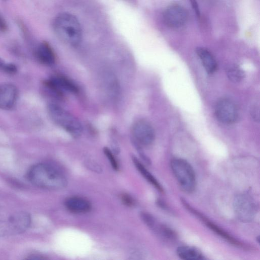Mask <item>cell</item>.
Returning <instances> with one entry per match:
<instances>
[{"label": "cell", "mask_w": 260, "mask_h": 260, "mask_svg": "<svg viewBox=\"0 0 260 260\" xmlns=\"http://www.w3.org/2000/svg\"><path fill=\"white\" fill-rule=\"evenodd\" d=\"M27 176L32 184L45 189H60L68 184L63 172L57 166L48 163L34 165L28 170Z\"/></svg>", "instance_id": "1"}, {"label": "cell", "mask_w": 260, "mask_h": 260, "mask_svg": "<svg viewBox=\"0 0 260 260\" xmlns=\"http://www.w3.org/2000/svg\"><path fill=\"white\" fill-rule=\"evenodd\" d=\"M64 205L69 211L76 213H86L91 209V204L88 200L78 197L68 198Z\"/></svg>", "instance_id": "14"}, {"label": "cell", "mask_w": 260, "mask_h": 260, "mask_svg": "<svg viewBox=\"0 0 260 260\" xmlns=\"http://www.w3.org/2000/svg\"><path fill=\"white\" fill-rule=\"evenodd\" d=\"M141 215L147 225L161 238L171 241L176 239L177 235L172 229L159 223L151 215L143 212Z\"/></svg>", "instance_id": "12"}, {"label": "cell", "mask_w": 260, "mask_h": 260, "mask_svg": "<svg viewBox=\"0 0 260 260\" xmlns=\"http://www.w3.org/2000/svg\"><path fill=\"white\" fill-rule=\"evenodd\" d=\"M192 7L198 15H200V11L199 10L198 6L196 0H190Z\"/></svg>", "instance_id": "24"}, {"label": "cell", "mask_w": 260, "mask_h": 260, "mask_svg": "<svg viewBox=\"0 0 260 260\" xmlns=\"http://www.w3.org/2000/svg\"><path fill=\"white\" fill-rule=\"evenodd\" d=\"M134 142L140 146H149L154 141L155 133L151 124L145 120H139L132 128Z\"/></svg>", "instance_id": "6"}, {"label": "cell", "mask_w": 260, "mask_h": 260, "mask_svg": "<svg viewBox=\"0 0 260 260\" xmlns=\"http://www.w3.org/2000/svg\"><path fill=\"white\" fill-rule=\"evenodd\" d=\"M216 118L220 122L226 124L235 122L238 117V110L235 103L228 98L219 100L215 108Z\"/></svg>", "instance_id": "7"}, {"label": "cell", "mask_w": 260, "mask_h": 260, "mask_svg": "<svg viewBox=\"0 0 260 260\" xmlns=\"http://www.w3.org/2000/svg\"><path fill=\"white\" fill-rule=\"evenodd\" d=\"M31 223L30 215L20 211L13 214L7 220L0 222V236H8L24 232Z\"/></svg>", "instance_id": "5"}, {"label": "cell", "mask_w": 260, "mask_h": 260, "mask_svg": "<svg viewBox=\"0 0 260 260\" xmlns=\"http://www.w3.org/2000/svg\"><path fill=\"white\" fill-rule=\"evenodd\" d=\"M196 52L208 73L212 74L216 71L217 68V62L214 56L208 50L198 47L196 49Z\"/></svg>", "instance_id": "16"}, {"label": "cell", "mask_w": 260, "mask_h": 260, "mask_svg": "<svg viewBox=\"0 0 260 260\" xmlns=\"http://www.w3.org/2000/svg\"><path fill=\"white\" fill-rule=\"evenodd\" d=\"M104 152L109 159L113 169L116 171L118 170L119 169L118 162L111 151L108 148L105 147Z\"/></svg>", "instance_id": "20"}, {"label": "cell", "mask_w": 260, "mask_h": 260, "mask_svg": "<svg viewBox=\"0 0 260 260\" xmlns=\"http://www.w3.org/2000/svg\"><path fill=\"white\" fill-rule=\"evenodd\" d=\"M235 212L243 221L251 220L254 216L256 207L252 199L247 194L237 196L234 202Z\"/></svg>", "instance_id": "8"}, {"label": "cell", "mask_w": 260, "mask_h": 260, "mask_svg": "<svg viewBox=\"0 0 260 260\" xmlns=\"http://www.w3.org/2000/svg\"><path fill=\"white\" fill-rule=\"evenodd\" d=\"M170 166L180 188L186 193L192 192L197 182L194 171L189 163L182 158H174Z\"/></svg>", "instance_id": "3"}, {"label": "cell", "mask_w": 260, "mask_h": 260, "mask_svg": "<svg viewBox=\"0 0 260 260\" xmlns=\"http://www.w3.org/2000/svg\"><path fill=\"white\" fill-rule=\"evenodd\" d=\"M178 257L185 260H199L204 259L202 252L197 248L188 246L178 247L176 250Z\"/></svg>", "instance_id": "17"}, {"label": "cell", "mask_w": 260, "mask_h": 260, "mask_svg": "<svg viewBox=\"0 0 260 260\" xmlns=\"http://www.w3.org/2000/svg\"><path fill=\"white\" fill-rule=\"evenodd\" d=\"M18 90L15 85L10 83H0V109L9 110L17 102Z\"/></svg>", "instance_id": "11"}, {"label": "cell", "mask_w": 260, "mask_h": 260, "mask_svg": "<svg viewBox=\"0 0 260 260\" xmlns=\"http://www.w3.org/2000/svg\"><path fill=\"white\" fill-rule=\"evenodd\" d=\"M188 14L186 10L178 5H173L168 7L163 15L165 24L173 28L180 27L186 22Z\"/></svg>", "instance_id": "9"}, {"label": "cell", "mask_w": 260, "mask_h": 260, "mask_svg": "<svg viewBox=\"0 0 260 260\" xmlns=\"http://www.w3.org/2000/svg\"><path fill=\"white\" fill-rule=\"evenodd\" d=\"M6 62L2 58L0 57V70L4 72L7 65Z\"/></svg>", "instance_id": "25"}, {"label": "cell", "mask_w": 260, "mask_h": 260, "mask_svg": "<svg viewBox=\"0 0 260 260\" xmlns=\"http://www.w3.org/2000/svg\"><path fill=\"white\" fill-rule=\"evenodd\" d=\"M121 200L123 204L127 206H132L135 204L134 199L127 194H123Z\"/></svg>", "instance_id": "21"}, {"label": "cell", "mask_w": 260, "mask_h": 260, "mask_svg": "<svg viewBox=\"0 0 260 260\" xmlns=\"http://www.w3.org/2000/svg\"><path fill=\"white\" fill-rule=\"evenodd\" d=\"M45 86L49 90L58 95H61L63 91L72 93L78 92L77 86L70 80L61 75H55L45 81Z\"/></svg>", "instance_id": "10"}, {"label": "cell", "mask_w": 260, "mask_h": 260, "mask_svg": "<svg viewBox=\"0 0 260 260\" xmlns=\"http://www.w3.org/2000/svg\"><path fill=\"white\" fill-rule=\"evenodd\" d=\"M251 116L255 121L259 120V107L256 105L252 106L250 110Z\"/></svg>", "instance_id": "22"}, {"label": "cell", "mask_w": 260, "mask_h": 260, "mask_svg": "<svg viewBox=\"0 0 260 260\" xmlns=\"http://www.w3.org/2000/svg\"><path fill=\"white\" fill-rule=\"evenodd\" d=\"M134 165L138 171L157 190L163 193L164 189L156 179L147 170L143 165L134 156H132Z\"/></svg>", "instance_id": "18"}, {"label": "cell", "mask_w": 260, "mask_h": 260, "mask_svg": "<svg viewBox=\"0 0 260 260\" xmlns=\"http://www.w3.org/2000/svg\"><path fill=\"white\" fill-rule=\"evenodd\" d=\"M182 202L183 205L186 207V208L189 210L191 213L194 214L196 216L199 217L202 221H203L205 224L210 229L213 231L215 233H216L218 236L222 237L223 239L226 240L228 242L230 243L231 244L237 246H239L240 247H244V248H247V246L244 244H243L241 242L239 241L232 236L229 235L220 227L213 223L212 222L208 220L207 218L204 217L202 214H201L200 212H198L194 209L192 208L187 202L184 200H182Z\"/></svg>", "instance_id": "13"}, {"label": "cell", "mask_w": 260, "mask_h": 260, "mask_svg": "<svg viewBox=\"0 0 260 260\" xmlns=\"http://www.w3.org/2000/svg\"><path fill=\"white\" fill-rule=\"evenodd\" d=\"M48 111L52 120L70 135L75 137L81 135L82 125L79 121L70 113L53 104L49 105Z\"/></svg>", "instance_id": "4"}, {"label": "cell", "mask_w": 260, "mask_h": 260, "mask_svg": "<svg viewBox=\"0 0 260 260\" xmlns=\"http://www.w3.org/2000/svg\"><path fill=\"white\" fill-rule=\"evenodd\" d=\"M8 29V26L5 19L0 15V31L5 32Z\"/></svg>", "instance_id": "23"}, {"label": "cell", "mask_w": 260, "mask_h": 260, "mask_svg": "<svg viewBox=\"0 0 260 260\" xmlns=\"http://www.w3.org/2000/svg\"><path fill=\"white\" fill-rule=\"evenodd\" d=\"M226 72L228 78L235 83L241 82L245 77L243 70L237 65H230L227 67Z\"/></svg>", "instance_id": "19"}, {"label": "cell", "mask_w": 260, "mask_h": 260, "mask_svg": "<svg viewBox=\"0 0 260 260\" xmlns=\"http://www.w3.org/2000/svg\"><path fill=\"white\" fill-rule=\"evenodd\" d=\"M36 56L40 62L45 65H52L55 61L53 50L46 42L41 43L38 46L36 50Z\"/></svg>", "instance_id": "15"}, {"label": "cell", "mask_w": 260, "mask_h": 260, "mask_svg": "<svg viewBox=\"0 0 260 260\" xmlns=\"http://www.w3.org/2000/svg\"><path fill=\"white\" fill-rule=\"evenodd\" d=\"M53 30L57 37L65 43L76 45L82 38V28L78 19L69 13L58 14L53 23Z\"/></svg>", "instance_id": "2"}]
</instances>
